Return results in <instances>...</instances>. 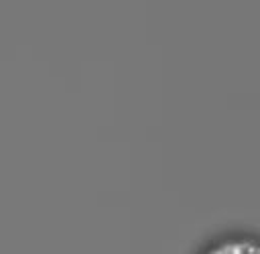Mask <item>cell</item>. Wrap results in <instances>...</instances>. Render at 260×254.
Masks as SVG:
<instances>
[{"instance_id": "obj_1", "label": "cell", "mask_w": 260, "mask_h": 254, "mask_svg": "<svg viewBox=\"0 0 260 254\" xmlns=\"http://www.w3.org/2000/svg\"><path fill=\"white\" fill-rule=\"evenodd\" d=\"M195 254H260V240L252 230L232 228L213 234Z\"/></svg>"}]
</instances>
